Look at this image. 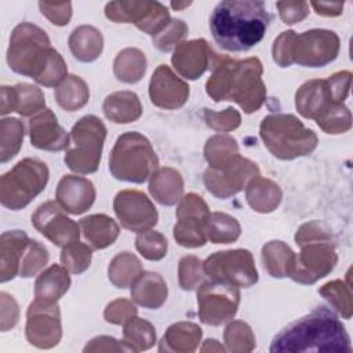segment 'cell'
Masks as SVG:
<instances>
[{"mask_svg": "<svg viewBox=\"0 0 353 353\" xmlns=\"http://www.w3.org/2000/svg\"><path fill=\"white\" fill-rule=\"evenodd\" d=\"M259 174L255 163L237 154L229 164L222 168H210L204 172V183L207 190L219 199H228L239 193L247 181Z\"/></svg>", "mask_w": 353, "mask_h": 353, "instance_id": "obj_15", "label": "cell"}, {"mask_svg": "<svg viewBox=\"0 0 353 353\" xmlns=\"http://www.w3.org/2000/svg\"><path fill=\"white\" fill-rule=\"evenodd\" d=\"M270 22L263 1H221L210 17V29L215 41L226 51L245 52L263 37Z\"/></svg>", "mask_w": 353, "mask_h": 353, "instance_id": "obj_3", "label": "cell"}, {"mask_svg": "<svg viewBox=\"0 0 353 353\" xmlns=\"http://www.w3.org/2000/svg\"><path fill=\"white\" fill-rule=\"evenodd\" d=\"M150 194L163 205H174L181 200L183 192V181L174 168L156 170L150 176Z\"/></svg>", "mask_w": 353, "mask_h": 353, "instance_id": "obj_27", "label": "cell"}, {"mask_svg": "<svg viewBox=\"0 0 353 353\" xmlns=\"http://www.w3.org/2000/svg\"><path fill=\"white\" fill-rule=\"evenodd\" d=\"M259 134L269 152L281 160L309 154L317 146L316 134L292 114H270L259 127Z\"/></svg>", "mask_w": 353, "mask_h": 353, "instance_id": "obj_9", "label": "cell"}, {"mask_svg": "<svg viewBox=\"0 0 353 353\" xmlns=\"http://www.w3.org/2000/svg\"><path fill=\"white\" fill-rule=\"evenodd\" d=\"M240 225L239 222L223 212H212L208 223L207 239L215 244H229L239 239Z\"/></svg>", "mask_w": 353, "mask_h": 353, "instance_id": "obj_38", "label": "cell"}, {"mask_svg": "<svg viewBox=\"0 0 353 353\" xmlns=\"http://www.w3.org/2000/svg\"><path fill=\"white\" fill-rule=\"evenodd\" d=\"M109 280L117 288H127L135 283V280L142 273V266L139 259L130 254L121 252L113 258L109 265Z\"/></svg>", "mask_w": 353, "mask_h": 353, "instance_id": "obj_34", "label": "cell"}, {"mask_svg": "<svg viewBox=\"0 0 353 353\" xmlns=\"http://www.w3.org/2000/svg\"><path fill=\"white\" fill-rule=\"evenodd\" d=\"M240 303V291L234 285L207 281L197 290L199 317L204 324L221 325L233 319Z\"/></svg>", "mask_w": 353, "mask_h": 353, "instance_id": "obj_14", "label": "cell"}, {"mask_svg": "<svg viewBox=\"0 0 353 353\" xmlns=\"http://www.w3.org/2000/svg\"><path fill=\"white\" fill-rule=\"evenodd\" d=\"M352 73L338 72L325 80L306 81L295 95V106L306 119H314L317 125L332 119L346 109Z\"/></svg>", "mask_w": 353, "mask_h": 353, "instance_id": "obj_7", "label": "cell"}, {"mask_svg": "<svg viewBox=\"0 0 353 353\" xmlns=\"http://www.w3.org/2000/svg\"><path fill=\"white\" fill-rule=\"evenodd\" d=\"M29 135L37 149L59 152L69 146V137L51 109H43L29 120Z\"/></svg>", "mask_w": 353, "mask_h": 353, "instance_id": "obj_21", "label": "cell"}, {"mask_svg": "<svg viewBox=\"0 0 353 353\" xmlns=\"http://www.w3.org/2000/svg\"><path fill=\"white\" fill-rule=\"evenodd\" d=\"M319 15H339L342 12L343 4L341 3H310Z\"/></svg>", "mask_w": 353, "mask_h": 353, "instance_id": "obj_52", "label": "cell"}, {"mask_svg": "<svg viewBox=\"0 0 353 353\" xmlns=\"http://www.w3.org/2000/svg\"><path fill=\"white\" fill-rule=\"evenodd\" d=\"M30 239L22 230H10L1 234L0 280L6 283L19 274V268Z\"/></svg>", "mask_w": 353, "mask_h": 353, "instance_id": "obj_23", "label": "cell"}, {"mask_svg": "<svg viewBox=\"0 0 353 353\" xmlns=\"http://www.w3.org/2000/svg\"><path fill=\"white\" fill-rule=\"evenodd\" d=\"M295 252L283 241H270L262 248V262L272 277H288Z\"/></svg>", "mask_w": 353, "mask_h": 353, "instance_id": "obj_32", "label": "cell"}, {"mask_svg": "<svg viewBox=\"0 0 353 353\" xmlns=\"http://www.w3.org/2000/svg\"><path fill=\"white\" fill-rule=\"evenodd\" d=\"M339 51V39L332 30L313 29L296 34L283 32L273 43L272 54L281 68L296 62L302 66L321 68L332 62Z\"/></svg>", "mask_w": 353, "mask_h": 353, "instance_id": "obj_5", "label": "cell"}, {"mask_svg": "<svg viewBox=\"0 0 353 353\" xmlns=\"http://www.w3.org/2000/svg\"><path fill=\"white\" fill-rule=\"evenodd\" d=\"M223 339L230 352H251L255 347V336L248 324L232 321L223 332Z\"/></svg>", "mask_w": 353, "mask_h": 353, "instance_id": "obj_41", "label": "cell"}, {"mask_svg": "<svg viewBox=\"0 0 353 353\" xmlns=\"http://www.w3.org/2000/svg\"><path fill=\"white\" fill-rule=\"evenodd\" d=\"M124 325V342L131 347L132 352H141L150 349L156 342L154 327L142 319L132 317Z\"/></svg>", "mask_w": 353, "mask_h": 353, "instance_id": "obj_37", "label": "cell"}, {"mask_svg": "<svg viewBox=\"0 0 353 353\" xmlns=\"http://www.w3.org/2000/svg\"><path fill=\"white\" fill-rule=\"evenodd\" d=\"M14 88V110L22 116H30L44 109L46 101L43 92L30 84L22 83Z\"/></svg>", "mask_w": 353, "mask_h": 353, "instance_id": "obj_39", "label": "cell"}, {"mask_svg": "<svg viewBox=\"0 0 353 353\" xmlns=\"http://www.w3.org/2000/svg\"><path fill=\"white\" fill-rule=\"evenodd\" d=\"M70 135L74 146L65 154L66 165L80 174L95 172L101 161L106 127L97 116L88 114L72 127Z\"/></svg>", "mask_w": 353, "mask_h": 353, "instance_id": "obj_11", "label": "cell"}, {"mask_svg": "<svg viewBox=\"0 0 353 353\" xmlns=\"http://www.w3.org/2000/svg\"><path fill=\"white\" fill-rule=\"evenodd\" d=\"M178 222L174 226V237L179 245L188 248L203 247L207 243V232L210 223V210L205 201L189 193L181 199L175 212Z\"/></svg>", "mask_w": 353, "mask_h": 353, "instance_id": "obj_13", "label": "cell"}, {"mask_svg": "<svg viewBox=\"0 0 353 353\" xmlns=\"http://www.w3.org/2000/svg\"><path fill=\"white\" fill-rule=\"evenodd\" d=\"M295 240L302 250L299 255H295L288 277L302 284H313L334 269L336 254L330 236L321 230L319 222L302 225Z\"/></svg>", "mask_w": 353, "mask_h": 353, "instance_id": "obj_6", "label": "cell"}, {"mask_svg": "<svg viewBox=\"0 0 353 353\" xmlns=\"http://www.w3.org/2000/svg\"><path fill=\"white\" fill-rule=\"evenodd\" d=\"M7 62L14 72L29 76L46 87L57 85L68 72L65 61L51 47L46 32L28 22L19 23L12 30Z\"/></svg>", "mask_w": 353, "mask_h": 353, "instance_id": "obj_2", "label": "cell"}, {"mask_svg": "<svg viewBox=\"0 0 353 353\" xmlns=\"http://www.w3.org/2000/svg\"><path fill=\"white\" fill-rule=\"evenodd\" d=\"M88 87L79 76H68L66 80L55 90V99L61 108L68 112L83 108L88 101Z\"/></svg>", "mask_w": 353, "mask_h": 353, "instance_id": "obj_35", "label": "cell"}, {"mask_svg": "<svg viewBox=\"0 0 353 353\" xmlns=\"http://www.w3.org/2000/svg\"><path fill=\"white\" fill-rule=\"evenodd\" d=\"M132 299L148 309H159L167 299V284L159 273L142 272L131 285Z\"/></svg>", "mask_w": 353, "mask_h": 353, "instance_id": "obj_25", "label": "cell"}, {"mask_svg": "<svg viewBox=\"0 0 353 353\" xmlns=\"http://www.w3.org/2000/svg\"><path fill=\"white\" fill-rule=\"evenodd\" d=\"M149 95L153 105L163 109H176L186 102L189 85L176 77L167 65H159L150 79Z\"/></svg>", "mask_w": 353, "mask_h": 353, "instance_id": "obj_19", "label": "cell"}, {"mask_svg": "<svg viewBox=\"0 0 353 353\" xmlns=\"http://www.w3.org/2000/svg\"><path fill=\"white\" fill-rule=\"evenodd\" d=\"M102 44L101 32L92 26H80L69 37L70 51L81 62L95 61L102 52Z\"/></svg>", "mask_w": 353, "mask_h": 353, "instance_id": "obj_30", "label": "cell"}, {"mask_svg": "<svg viewBox=\"0 0 353 353\" xmlns=\"http://www.w3.org/2000/svg\"><path fill=\"white\" fill-rule=\"evenodd\" d=\"M201 339V328L192 323H176L172 324L161 339L159 347L163 350L172 352H194Z\"/></svg>", "mask_w": 353, "mask_h": 353, "instance_id": "obj_29", "label": "cell"}, {"mask_svg": "<svg viewBox=\"0 0 353 353\" xmlns=\"http://www.w3.org/2000/svg\"><path fill=\"white\" fill-rule=\"evenodd\" d=\"M95 200L92 182L83 176L65 175L57 186V203L69 214L79 215L87 211Z\"/></svg>", "mask_w": 353, "mask_h": 353, "instance_id": "obj_22", "label": "cell"}, {"mask_svg": "<svg viewBox=\"0 0 353 353\" xmlns=\"http://www.w3.org/2000/svg\"><path fill=\"white\" fill-rule=\"evenodd\" d=\"M92 256V248L84 243H72L62 248L61 262L72 273L80 274L90 268Z\"/></svg>", "mask_w": 353, "mask_h": 353, "instance_id": "obj_42", "label": "cell"}, {"mask_svg": "<svg viewBox=\"0 0 353 353\" xmlns=\"http://www.w3.org/2000/svg\"><path fill=\"white\" fill-rule=\"evenodd\" d=\"M146 70L145 54L137 48H125L114 59V74L120 81L137 83Z\"/></svg>", "mask_w": 353, "mask_h": 353, "instance_id": "obj_33", "label": "cell"}, {"mask_svg": "<svg viewBox=\"0 0 353 353\" xmlns=\"http://www.w3.org/2000/svg\"><path fill=\"white\" fill-rule=\"evenodd\" d=\"M26 338L30 345L50 349L58 345L62 328L58 305H43L32 302L26 313Z\"/></svg>", "mask_w": 353, "mask_h": 353, "instance_id": "obj_18", "label": "cell"}, {"mask_svg": "<svg viewBox=\"0 0 353 353\" xmlns=\"http://www.w3.org/2000/svg\"><path fill=\"white\" fill-rule=\"evenodd\" d=\"M186 33H188V26L183 23V21L174 19V21H170L165 29L154 37L153 44L161 51H170L172 50V47L178 44V41Z\"/></svg>", "mask_w": 353, "mask_h": 353, "instance_id": "obj_47", "label": "cell"}, {"mask_svg": "<svg viewBox=\"0 0 353 353\" xmlns=\"http://www.w3.org/2000/svg\"><path fill=\"white\" fill-rule=\"evenodd\" d=\"M70 277L62 265H51L43 270L34 283V301L43 305H55L57 301L69 290Z\"/></svg>", "mask_w": 353, "mask_h": 353, "instance_id": "obj_24", "label": "cell"}, {"mask_svg": "<svg viewBox=\"0 0 353 353\" xmlns=\"http://www.w3.org/2000/svg\"><path fill=\"white\" fill-rule=\"evenodd\" d=\"M319 292L325 296V299L335 306V309L345 317L350 319L352 316V303H350V291L349 287L342 281L336 280L332 283H327Z\"/></svg>", "mask_w": 353, "mask_h": 353, "instance_id": "obj_45", "label": "cell"}, {"mask_svg": "<svg viewBox=\"0 0 353 353\" xmlns=\"http://www.w3.org/2000/svg\"><path fill=\"white\" fill-rule=\"evenodd\" d=\"M103 316L108 323L121 325L127 323L130 319H132L134 316H137V309L128 301L117 299L106 306Z\"/></svg>", "mask_w": 353, "mask_h": 353, "instance_id": "obj_49", "label": "cell"}, {"mask_svg": "<svg viewBox=\"0 0 353 353\" xmlns=\"http://www.w3.org/2000/svg\"><path fill=\"white\" fill-rule=\"evenodd\" d=\"M280 17L287 25L299 22L307 15V3H277Z\"/></svg>", "mask_w": 353, "mask_h": 353, "instance_id": "obj_51", "label": "cell"}, {"mask_svg": "<svg viewBox=\"0 0 353 353\" xmlns=\"http://www.w3.org/2000/svg\"><path fill=\"white\" fill-rule=\"evenodd\" d=\"M281 200V190L270 179L254 178L247 186V201L258 212L273 211Z\"/></svg>", "mask_w": 353, "mask_h": 353, "instance_id": "obj_31", "label": "cell"}, {"mask_svg": "<svg viewBox=\"0 0 353 353\" xmlns=\"http://www.w3.org/2000/svg\"><path fill=\"white\" fill-rule=\"evenodd\" d=\"M216 54L208 47L204 39L183 41L175 47L171 62L176 72L189 80L199 79L210 66Z\"/></svg>", "mask_w": 353, "mask_h": 353, "instance_id": "obj_20", "label": "cell"}, {"mask_svg": "<svg viewBox=\"0 0 353 353\" xmlns=\"http://www.w3.org/2000/svg\"><path fill=\"white\" fill-rule=\"evenodd\" d=\"M63 208L55 201H46L32 215V225L58 247H66L79 241V225L63 214Z\"/></svg>", "mask_w": 353, "mask_h": 353, "instance_id": "obj_17", "label": "cell"}, {"mask_svg": "<svg viewBox=\"0 0 353 353\" xmlns=\"http://www.w3.org/2000/svg\"><path fill=\"white\" fill-rule=\"evenodd\" d=\"M272 353H350V336L336 314L321 306L292 321L272 341Z\"/></svg>", "mask_w": 353, "mask_h": 353, "instance_id": "obj_1", "label": "cell"}, {"mask_svg": "<svg viewBox=\"0 0 353 353\" xmlns=\"http://www.w3.org/2000/svg\"><path fill=\"white\" fill-rule=\"evenodd\" d=\"M204 273L212 280L234 287H251L258 281L254 258L247 250L215 252L203 263Z\"/></svg>", "mask_w": 353, "mask_h": 353, "instance_id": "obj_12", "label": "cell"}, {"mask_svg": "<svg viewBox=\"0 0 353 353\" xmlns=\"http://www.w3.org/2000/svg\"><path fill=\"white\" fill-rule=\"evenodd\" d=\"M48 262V251L36 240H30L21 262L19 276L32 277Z\"/></svg>", "mask_w": 353, "mask_h": 353, "instance_id": "obj_44", "label": "cell"}, {"mask_svg": "<svg viewBox=\"0 0 353 353\" xmlns=\"http://www.w3.org/2000/svg\"><path fill=\"white\" fill-rule=\"evenodd\" d=\"M46 163L34 159H23L17 163L0 179V201L3 207L18 211L26 207L48 182Z\"/></svg>", "mask_w": 353, "mask_h": 353, "instance_id": "obj_10", "label": "cell"}, {"mask_svg": "<svg viewBox=\"0 0 353 353\" xmlns=\"http://www.w3.org/2000/svg\"><path fill=\"white\" fill-rule=\"evenodd\" d=\"M84 352H132L131 347L112 336H97L85 345Z\"/></svg>", "mask_w": 353, "mask_h": 353, "instance_id": "obj_50", "label": "cell"}, {"mask_svg": "<svg viewBox=\"0 0 353 353\" xmlns=\"http://www.w3.org/2000/svg\"><path fill=\"white\" fill-rule=\"evenodd\" d=\"M1 131V163L12 159L21 148L23 139V125L18 119H3Z\"/></svg>", "mask_w": 353, "mask_h": 353, "instance_id": "obj_40", "label": "cell"}, {"mask_svg": "<svg viewBox=\"0 0 353 353\" xmlns=\"http://www.w3.org/2000/svg\"><path fill=\"white\" fill-rule=\"evenodd\" d=\"M113 210L121 226L135 233L150 230L159 219L150 199L139 190H121L116 194Z\"/></svg>", "mask_w": 353, "mask_h": 353, "instance_id": "obj_16", "label": "cell"}, {"mask_svg": "<svg viewBox=\"0 0 353 353\" xmlns=\"http://www.w3.org/2000/svg\"><path fill=\"white\" fill-rule=\"evenodd\" d=\"M204 154L210 168H222L239 154L237 142L234 138L226 134L214 135L207 141Z\"/></svg>", "mask_w": 353, "mask_h": 353, "instance_id": "obj_36", "label": "cell"}, {"mask_svg": "<svg viewBox=\"0 0 353 353\" xmlns=\"http://www.w3.org/2000/svg\"><path fill=\"white\" fill-rule=\"evenodd\" d=\"M137 250L149 261H159L167 254V239L153 230H146L138 234L135 240Z\"/></svg>", "mask_w": 353, "mask_h": 353, "instance_id": "obj_43", "label": "cell"}, {"mask_svg": "<svg viewBox=\"0 0 353 353\" xmlns=\"http://www.w3.org/2000/svg\"><path fill=\"white\" fill-rule=\"evenodd\" d=\"M103 113L113 123H131L142 114V106L135 92L119 91L106 97Z\"/></svg>", "mask_w": 353, "mask_h": 353, "instance_id": "obj_28", "label": "cell"}, {"mask_svg": "<svg viewBox=\"0 0 353 353\" xmlns=\"http://www.w3.org/2000/svg\"><path fill=\"white\" fill-rule=\"evenodd\" d=\"M204 269L200 259L196 256H183L179 261V284L182 290H194L204 279Z\"/></svg>", "mask_w": 353, "mask_h": 353, "instance_id": "obj_46", "label": "cell"}, {"mask_svg": "<svg viewBox=\"0 0 353 353\" xmlns=\"http://www.w3.org/2000/svg\"><path fill=\"white\" fill-rule=\"evenodd\" d=\"M204 117L210 127H212L216 131H230L239 127L240 124V114L236 109L228 108L221 113L204 109Z\"/></svg>", "mask_w": 353, "mask_h": 353, "instance_id": "obj_48", "label": "cell"}, {"mask_svg": "<svg viewBox=\"0 0 353 353\" xmlns=\"http://www.w3.org/2000/svg\"><path fill=\"white\" fill-rule=\"evenodd\" d=\"M261 76L262 63L258 58L233 61L218 55L205 90L215 102L234 101L244 113H252L261 108L266 97Z\"/></svg>", "mask_w": 353, "mask_h": 353, "instance_id": "obj_4", "label": "cell"}, {"mask_svg": "<svg viewBox=\"0 0 353 353\" xmlns=\"http://www.w3.org/2000/svg\"><path fill=\"white\" fill-rule=\"evenodd\" d=\"M79 226L83 230L85 240L95 250H102L114 243L119 236V225L105 214L88 215L80 219Z\"/></svg>", "mask_w": 353, "mask_h": 353, "instance_id": "obj_26", "label": "cell"}, {"mask_svg": "<svg viewBox=\"0 0 353 353\" xmlns=\"http://www.w3.org/2000/svg\"><path fill=\"white\" fill-rule=\"evenodd\" d=\"M157 167L159 159L152 143L137 131L120 135L109 156V170L119 181L142 183Z\"/></svg>", "mask_w": 353, "mask_h": 353, "instance_id": "obj_8", "label": "cell"}]
</instances>
